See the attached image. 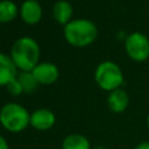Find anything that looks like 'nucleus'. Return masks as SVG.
<instances>
[{
    "label": "nucleus",
    "mask_w": 149,
    "mask_h": 149,
    "mask_svg": "<svg viewBox=\"0 0 149 149\" xmlns=\"http://www.w3.org/2000/svg\"><path fill=\"white\" fill-rule=\"evenodd\" d=\"M6 90L7 92L13 95V97H17V95H21L23 93V88H22V85L21 83L19 81V79H14L13 81H10L7 86H6Z\"/></svg>",
    "instance_id": "2eb2a0df"
},
{
    "label": "nucleus",
    "mask_w": 149,
    "mask_h": 149,
    "mask_svg": "<svg viewBox=\"0 0 149 149\" xmlns=\"http://www.w3.org/2000/svg\"><path fill=\"white\" fill-rule=\"evenodd\" d=\"M73 16V7L72 5L66 1V0H58L54 3L52 6V17L54 20L61 24V26H66Z\"/></svg>",
    "instance_id": "9b49d317"
},
{
    "label": "nucleus",
    "mask_w": 149,
    "mask_h": 149,
    "mask_svg": "<svg viewBox=\"0 0 149 149\" xmlns=\"http://www.w3.org/2000/svg\"><path fill=\"white\" fill-rule=\"evenodd\" d=\"M20 7L13 0H0V23H9L19 15Z\"/></svg>",
    "instance_id": "ddd939ff"
},
{
    "label": "nucleus",
    "mask_w": 149,
    "mask_h": 149,
    "mask_svg": "<svg viewBox=\"0 0 149 149\" xmlns=\"http://www.w3.org/2000/svg\"><path fill=\"white\" fill-rule=\"evenodd\" d=\"M65 41L74 48H85L95 42L98 37V28L95 23L88 19H73L63 28Z\"/></svg>",
    "instance_id": "f03ea898"
},
{
    "label": "nucleus",
    "mask_w": 149,
    "mask_h": 149,
    "mask_svg": "<svg viewBox=\"0 0 149 149\" xmlns=\"http://www.w3.org/2000/svg\"><path fill=\"white\" fill-rule=\"evenodd\" d=\"M123 47L127 56L135 63H143L149 58V38L141 31L126 35Z\"/></svg>",
    "instance_id": "39448f33"
},
{
    "label": "nucleus",
    "mask_w": 149,
    "mask_h": 149,
    "mask_svg": "<svg viewBox=\"0 0 149 149\" xmlns=\"http://www.w3.org/2000/svg\"><path fill=\"white\" fill-rule=\"evenodd\" d=\"M0 125L9 133H21L30 126V113L19 102H7L0 108Z\"/></svg>",
    "instance_id": "7ed1b4c3"
},
{
    "label": "nucleus",
    "mask_w": 149,
    "mask_h": 149,
    "mask_svg": "<svg viewBox=\"0 0 149 149\" xmlns=\"http://www.w3.org/2000/svg\"><path fill=\"white\" fill-rule=\"evenodd\" d=\"M62 149H91V143L85 135L72 133L63 139Z\"/></svg>",
    "instance_id": "f8f14e48"
},
{
    "label": "nucleus",
    "mask_w": 149,
    "mask_h": 149,
    "mask_svg": "<svg viewBox=\"0 0 149 149\" xmlns=\"http://www.w3.org/2000/svg\"><path fill=\"white\" fill-rule=\"evenodd\" d=\"M94 149H109V148L106 147V146H104V144H99V146L94 147Z\"/></svg>",
    "instance_id": "a211bd4d"
},
{
    "label": "nucleus",
    "mask_w": 149,
    "mask_h": 149,
    "mask_svg": "<svg viewBox=\"0 0 149 149\" xmlns=\"http://www.w3.org/2000/svg\"><path fill=\"white\" fill-rule=\"evenodd\" d=\"M56 123V115L48 108H37L30 113V126L36 130H49Z\"/></svg>",
    "instance_id": "6e6552de"
},
{
    "label": "nucleus",
    "mask_w": 149,
    "mask_h": 149,
    "mask_svg": "<svg viewBox=\"0 0 149 149\" xmlns=\"http://www.w3.org/2000/svg\"><path fill=\"white\" fill-rule=\"evenodd\" d=\"M31 72L40 85H51L59 77V69L52 62H40Z\"/></svg>",
    "instance_id": "423d86ee"
},
{
    "label": "nucleus",
    "mask_w": 149,
    "mask_h": 149,
    "mask_svg": "<svg viewBox=\"0 0 149 149\" xmlns=\"http://www.w3.org/2000/svg\"><path fill=\"white\" fill-rule=\"evenodd\" d=\"M134 149H149V141H141L139 142Z\"/></svg>",
    "instance_id": "dca6fc26"
},
{
    "label": "nucleus",
    "mask_w": 149,
    "mask_h": 149,
    "mask_svg": "<svg viewBox=\"0 0 149 149\" xmlns=\"http://www.w3.org/2000/svg\"><path fill=\"white\" fill-rule=\"evenodd\" d=\"M0 149H9V144L2 135H0Z\"/></svg>",
    "instance_id": "f3484780"
},
{
    "label": "nucleus",
    "mask_w": 149,
    "mask_h": 149,
    "mask_svg": "<svg viewBox=\"0 0 149 149\" xmlns=\"http://www.w3.org/2000/svg\"><path fill=\"white\" fill-rule=\"evenodd\" d=\"M17 79L22 85L23 93H28V94L34 93L40 86V84L35 79L31 71H20L19 76H17Z\"/></svg>",
    "instance_id": "4468645a"
},
{
    "label": "nucleus",
    "mask_w": 149,
    "mask_h": 149,
    "mask_svg": "<svg viewBox=\"0 0 149 149\" xmlns=\"http://www.w3.org/2000/svg\"><path fill=\"white\" fill-rule=\"evenodd\" d=\"M19 15L26 24L35 26L42 20L43 9L37 0H24L20 5Z\"/></svg>",
    "instance_id": "0eeeda50"
},
{
    "label": "nucleus",
    "mask_w": 149,
    "mask_h": 149,
    "mask_svg": "<svg viewBox=\"0 0 149 149\" xmlns=\"http://www.w3.org/2000/svg\"><path fill=\"white\" fill-rule=\"evenodd\" d=\"M9 56L19 71H33L40 63L41 48L34 37L21 36L13 43Z\"/></svg>",
    "instance_id": "f257e3e1"
},
{
    "label": "nucleus",
    "mask_w": 149,
    "mask_h": 149,
    "mask_svg": "<svg viewBox=\"0 0 149 149\" xmlns=\"http://www.w3.org/2000/svg\"><path fill=\"white\" fill-rule=\"evenodd\" d=\"M19 72L10 56L0 52V86L6 87L10 81L17 78Z\"/></svg>",
    "instance_id": "1a4fd4ad"
},
{
    "label": "nucleus",
    "mask_w": 149,
    "mask_h": 149,
    "mask_svg": "<svg viewBox=\"0 0 149 149\" xmlns=\"http://www.w3.org/2000/svg\"><path fill=\"white\" fill-rule=\"evenodd\" d=\"M146 122H147V127H148V129H149V114L147 115V120H146Z\"/></svg>",
    "instance_id": "6ab92c4d"
},
{
    "label": "nucleus",
    "mask_w": 149,
    "mask_h": 149,
    "mask_svg": "<svg viewBox=\"0 0 149 149\" xmlns=\"http://www.w3.org/2000/svg\"><path fill=\"white\" fill-rule=\"evenodd\" d=\"M129 105V95L127 91L122 87L108 92L107 95V106L113 113H122L127 109Z\"/></svg>",
    "instance_id": "9d476101"
},
{
    "label": "nucleus",
    "mask_w": 149,
    "mask_h": 149,
    "mask_svg": "<svg viewBox=\"0 0 149 149\" xmlns=\"http://www.w3.org/2000/svg\"><path fill=\"white\" fill-rule=\"evenodd\" d=\"M93 77L97 85L106 92L120 88L125 83V76L121 68L115 62L108 59L102 61L97 65Z\"/></svg>",
    "instance_id": "20e7f679"
}]
</instances>
